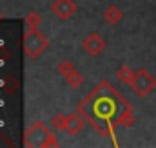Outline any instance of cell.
I'll use <instances>...</instances> for the list:
<instances>
[{"instance_id":"cell-1","label":"cell","mask_w":156,"mask_h":148,"mask_svg":"<svg viewBox=\"0 0 156 148\" xmlns=\"http://www.w3.org/2000/svg\"><path fill=\"white\" fill-rule=\"evenodd\" d=\"M26 146H40V148H49V146H58L53 132L42 123L35 121L27 130H26Z\"/></svg>"},{"instance_id":"cell-2","label":"cell","mask_w":156,"mask_h":148,"mask_svg":"<svg viewBox=\"0 0 156 148\" xmlns=\"http://www.w3.org/2000/svg\"><path fill=\"white\" fill-rule=\"evenodd\" d=\"M22 47H24V52L27 58L35 60L38 58L40 54L49 47V40L40 33L38 29H27V33L24 35V42H22Z\"/></svg>"},{"instance_id":"cell-3","label":"cell","mask_w":156,"mask_h":148,"mask_svg":"<svg viewBox=\"0 0 156 148\" xmlns=\"http://www.w3.org/2000/svg\"><path fill=\"white\" fill-rule=\"evenodd\" d=\"M131 89H133V90H134L140 98L149 96V94H151V92L156 89V78H154V74H151L147 69H140V71L136 72V78H134V81H133Z\"/></svg>"},{"instance_id":"cell-4","label":"cell","mask_w":156,"mask_h":148,"mask_svg":"<svg viewBox=\"0 0 156 148\" xmlns=\"http://www.w3.org/2000/svg\"><path fill=\"white\" fill-rule=\"evenodd\" d=\"M82 49L89 54V56H100L105 49V40L100 36L98 33H89L82 42Z\"/></svg>"},{"instance_id":"cell-5","label":"cell","mask_w":156,"mask_h":148,"mask_svg":"<svg viewBox=\"0 0 156 148\" xmlns=\"http://www.w3.org/2000/svg\"><path fill=\"white\" fill-rule=\"evenodd\" d=\"M53 13L60 18V20H67L71 18V15L76 11V4L73 0H56L53 5H51Z\"/></svg>"},{"instance_id":"cell-6","label":"cell","mask_w":156,"mask_h":148,"mask_svg":"<svg viewBox=\"0 0 156 148\" xmlns=\"http://www.w3.org/2000/svg\"><path fill=\"white\" fill-rule=\"evenodd\" d=\"M83 126H85V121H83V117L82 116H78V114H67V121H66V132L69 134V136H76L78 132H82L83 130Z\"/></svg>"},{"instance_id":"cell-7","label":"cell","mask_w":156,"mask_h":148,"mask_svg":"<svg viewBox=\"0 0 156 148\" xmlns=\"http://www.w3.org/2000/svg\"><path fill=\"white\" fill-rule=\"evenodd\" d=\"M122 18H123V13L118 9L116 5H109V7L104 11V20H105L109 25H116V24H120Z\"/></svg>"},{"instance_id":"cell-8","label":"cell","mask_w":156,"mask_h":148,"mask_svg":"<svg viewBox=\"0 0 156 148\" xmlns=\"http://www.w3.org/2000/svg\"><path fill=\"white\" fill-rule=\"evenodd\" d=\"M116 78L120 83H123V85H133V81H134V78H136V72L129 67V65H123V67H120L116 71Z\"/></svg>"},{"instance_id":"cell-9","label":"cell","mask_w":156,"mask_h":148,"mask_svg":"<svg viewBox=\"0 0 156 148\" xmlns=\"http://www.w3.org/2000/svg\"><path fill=\"white\" fill-rule=\"evenodd\" d=\"M64 79H66V83H67V85H69L71 89H78V87H80V85L83 83V74L78 72L76 69H75V71H73L71 74H67V76L64 78Z\"/></svg>"},{"instance_id":"cell-10","label":"cell","mask_w":156,"mask_h":148,"mask_svg":"<svg viewBox=\"0 0 156 148\" xmlns=\"http://www.w3.org/2000/svg\"><path fill=\"white\" fill-rule=\"evenodd\" d=\"M116 121H118V125H123V126H133L136 119H134V114H133V110L127 107L125 110H123L122 114H120V116H118Z\"/></svg>"},{"instance_id":"cell-11","label":"cell","mask_w":156,"mask_h":148,"mask_svg":"<svg viewBox=\"0 0 156 148\" xmlns=\"http://www.w3.org/2000/svg\"><path fill=\"white\" fill-rule=\"evenodd\" d=\"M66 121H67V116L64 114H56L51 117V126L55 130H66Z\"/></svg>"},{"instance_id":"cell-12","label":"cell","mask_w":156,"mask_h":148,"mask_svg":"<svg viewBox=\"0 0 156 148\" xmlns=\"http://www.w3.org/2000/svg\"><path fill=\"white\" fill-rule=\"evenodd\" d=\"M26 22H27V27H31V29H38V25L42 24V16H40L38 13H27V16H26Z\"/></svg>"},{"instance_id":"cell-13","label":"cell","mask_w":156,"mask_h":148,"mask_svg":"<svg viewBox=\"0 0 156 148\" xmlns=\"http://www.w3.org/2000/svg\"><path fill=\"white\" fill-rule=\"evenodd\" d=\"M0 18H2V15H0Z\"/></svg>"}]
</instances>
